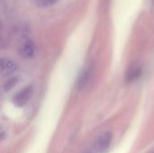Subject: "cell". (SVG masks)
<instances>
[{"label": "cell", "mask_w": 154, "mask_h": 153, "mask_svg": "<svg viewBox=\"0 0 154 153\" xmlns=\"http://www.w3.org/2000/svg\"><path fill=\"white\" fill-rule=\"evenodd\" d=\"M36 49H35V45L34 42L32 40H24L21 42V44L19 45L18 48V53L19 55L25 59V60H29L32 59L34 54H35Z\"/></svg>", "instance_id": "1"}, {"label": "cell", "mask_w": 154, "mask_h": 153, "mask_svg": "<svg viewBox=\"0 0 154 153\" xmlns=\"http://www.w3.org/2000/svg\"><path fill=\"white\" fill-rule=\"evenodd\" d=\"M32 95V87L31 86H28L15 95V96L14 97V104L19 107L24 106L31 99Z\"/></svg>", "instance_id": "2"}, {"label": "cell", "mask_w": 154, "mask_h": 153, "mask_svg": "<svg viewBox=\"0 0 154 153\" xmlns=\"http://www.w3.org/2000/svg\"><path fill=\"white\" fill-rule=\"evenodd\" d=\"M0 69H1V75H2V77H8V76L12 75L13 73H14L17 70L18 65L16 64L15 61H14L11 59L3 58L1 60Z\"/></svg>", "instance_id": "3"}, {"label": "cell", "mask_w": 154, "mask_h": 153, "mask_svg": "<svg viewBox=\"0 0 154 153\" xmlns=\"http://www.w3.org/2000/svg\"><path fill=\"white\" fill-rule=\"evenodd\" d=\"M112 138H113V135H112L111 132H105V133H101L98 136V138L97 140V142H96L97 150L99 151H106L109 148L110 144H111Z\"/></svg>", "instance_id": "4"}, {"label": "cell", "mask_w": 154, "mask_h": 153, "mask_svg": "<svg viewBox=\"0 0 154 153\" xmlns=\"http://www.w3.org/2000/svg\"><path fill=\"white\" fill-rule=\"evenodd\" d=\"M142 74V66L139 63H135L134 65H132V67L129 69L127 74H126V79L128 81H134L137 79Z\"/></svg>", "instance_id": "5"}, {"label": "cell", "mask_w": 154, "mask_h": 153, "mask_svg": "<svg viewBox=\"0 0 154 153\" xmlns=\"http://www.w3.org/2000/svg\"><path fill=\"white\" fill-rule=\"evenodd\" d=\"M91 73H92V67L91 65L86 67L83 71L81 72L79 78V80H78V87L79 88H82L89 80L90 78V76H91Z\"/></svg>", "instance_id": "6"}, {"label": "cell", "mask_w": 154, "mask_h": 153, "mask_svg": "<svg viewBox=\"0 0 154 153\" xmlns=\"http://www.w3.org/2000/svg\"><path fill=\"white\" fill-rule=\"evenodd\" d=\"M36 4L41 7H48L54 5L58 0H35Z\"/></svg>", "instance_id": "7"}, {"label": "cell", "mask_w": 154, "mask_h": 153, "mask_svg": "<svg viewBox=\"0 0 154 153\" xmlns=\"http://www.w3.org/2000/svg\"><path fill=\"white\" fill-rule=\"evenodd\" d=\"M16 82H17V80H16L15 78H12L11 80H8V83L5 84L4 89H5V90H9V89H11L14 86H15Z\"/></svg>", "instance_id": "8"}]
</instances>
